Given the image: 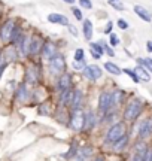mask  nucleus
I'll return each instance as SVG.
<instances>
[{
	"mask_svg": "<svg viewBox=\"0 0 152 161\" xmlns=\"http://www.w3.org/2000/svg\"><path fill=\"white\" fill-rule=\"evenodd\" d=\"M125 134V124L124 122H117L115 125H112L109 128V131L106 134L105 142L106 143H115L118 139H121Z\"/></svg>",
	"mask_w": 152,
	"mask_h": 161,
	"instance_id": "f257e3e1",
	"label": "nucleus"
},
{
	"mask_svg": "<svg viewBox=\"0 0 152 161\" xmlns=\"http://www.w3.org/2000/svg\"><path fill=\"white\" fill-rule=\"evenodd\" d=\"M142 102L140 100H133V102H130L128 106L125 108V112H124V118L127 121H134L137 116L140 115L142 112Z\"/></svg>",
	"mask_w": 152,
	"mask_h": 161,
	"instance_id": "f03ea898",
	"label": "nucleus"
},
{
	"mask_svg": "<svg viewBox=\"0 0 152 161\" xmlns=\"http://www.w3.org/2000/svg\"><path fill=\"white\" fill-rule=\"evenodd\" d=\"M84 119H85V114L81 109L73 110L70 119H69V127L75 131H81L84 130Z\"/></svg>",
	"mask_w": 152,
	"mask_h": 161,
	"instance_id": "7ed1b4c3",
	"label": "nucleus"
},
{
	"mask_svg": "<svg viewBox=\"0 0 152 161\" xmlns=\"http://www.w3.org/2000/svg\"><path fill=\"white\" fill-rule=\"evenodd\" d=\"M66 69V58L61 54H57L54 58L49 60V70L52 75H58V73H64Z\"/></svg>",
	"mask_w": 152,
	"mask_h": 161,
	"instance_id": "20e7f679",
	"label": "nucleus"
},
{
	"mask_svg": "<svg viewBox=\"0 0 152 161\" xmlns=\"http://www.w3.org/2000/svg\"><path fill=\"white\" fill-rule=\"evenodd\" d=\"M112 108V92L103 91L99 97V109L101 114H106Z\"/></svg>",
	"mask_w": 152,
	"mask_h": 161,
	"instance_id": "39448f33",
	"label": "nucleus"
},
{
	"mask_svg": "<svg viewBox=\"0 0 152 161\" xmlns=\"http://www.w3.org/2000/svg\"><path fill=\"white\" fill-rule=\"evenodd\" d=\"M15 25H17V24H15L14 19H8V21L0 27V37H2L3 42H9L12 31H14V29H15Z\"/></svg>",
	"mask_w": 152,
	"mask_h": 161,
	"instance_id": "423d86ee",
	"label": "nucleus"
},
{
	"mask_svg": "<svg viewBox=\"0 0 152 161\" xmlns=\"http://www.w3.org/2000/svg\"><path fill=\"white\" fill-rule=\"evenodd\" d=\"M42 57L45 58V60H51V58H54L55 55H57V45L55 43H52V42H43V46H42Z\"/></svg>",
	"mask_w": 152,
	"mask_h": 161,
	"instance_id": "0eeeda50",
	"label": "nucleus"
},
{
	"mask_svg": "<svg viewBox=\"0 0 152 161\" xmlns=\"http://www.w3.org/2000/svg\"><path fill=\"white\" fill-rule=\"evenodd\" d=\"M146 152H148V146L143 143V142H139V143L134 146V152H133L131 161H145Z\"/></svg>",
	"mask_w": 152,
	"mask_h": 161,
	"instance_id": "6e6552de",
	"label": "nucleus"
},
{
	"mask_svg": "<svg viewBox=\"0 0 152 161\" xmlns=\"http://www.w3.org/2000/svg\"><path fill=\"white\" fill-rule=\"evenodd\" d=\"M42 46H43V40L39 36H31L30 37V45H29V54L36 55L42 51Z\"/></svg>",
	"mask_w": 152,
	"mask_h": 161,
	"instance_id": "1a4fd4ad",
	"label": "nucleus"
},
{
	"mask_svg": "<svg viewBox=\"0 0 152 161\" xmlns=\"http://www.w3.org/2000/svg\"><path fill=\"white\" fill-rule=\"evenodd\" d=\"M152 134V119L151 118H146V119L142 121L140 127H139V136L142 139H146Z\"/></svg>",
	"mask_w": 152,
	"mask_h": 161,
	"instance_id": "9d476101",
	"label": "nucleus"
},
{
	"mask_svg": "<svg viewBox=\"0 0 152 161\" xmlns=\"http://www.w3.org/2000/svg\"><path fill=\"white\" fill-rule=\"evenodd\" d=\"M85 75H87L88 79H91V80H97L101 78V75H103V72H101V69H100L99 66H87L85 67Z\"/></svg>",
	"mask_w": 152,
	"mask_h": 161,
	"instance_id": "9b49d317",
	"label": "nucleus"
},
{
	"mask_svg": "<svg viewBox=\"0 0 152 161\" xmlns=\"http://www.w3.org/2000/svg\"><path fill=\"white\" fill-rule=\"evenodd\" d=\"M72 88V76L70 73H61V76L58 78V90L60 92L66 91V90H69Z\"/></svg>",
	"mask_w": 152,
	"mask_h": 161,
	"instance_id": "f8f14e48",
	"label": "nucleus"
},
{
	"mask_svg": "<svg viewBox=\"0 0 152 161\" xmlns=\"http://www.w3.org/2000/svg\"><path fill=\"white\" fill-rule=\"evenodd\" d=\"M48 21L52 24L64 25V27L69 25V18L66 17V15H61V14H49V15H48Z\"/></svg>",
	"mask_w": 152,
	"mask_h": 161,
	"instance_id": "ddd939ff",
	"label": "nucleus"
},
{
	"mask_svg": "<svg viewBox=\"0 0 152 161\" xmlns=\"http://www.w3.org/2000/svg\"><path fill=\"white\" fill-rule=\"evenodd\" d=\"M39 80V70L35 66H30L25 70V82L27 84H36Z\"/></svg>",
	"mask_w": 152,
	"mask_h": 161,
	"instance_id": "4468645a",
	"label": "nucleus"
},
{
	"mask_svg": "<svg viewBox=\"0 0 152 161\" xmlns=\"http://www.w3.org/2000/svg\"><path fill=\"white\" fill-rule=\"evenodd\" d=\"M94 125H95V114L93 110H88L84 119V130H93Z\"/></svg>",
	"mask_w": 152,
	"mask_h": 161,
	"instance_id": "2eb2a0df",
	"label": "nucleus"
},
{
	"mask_svg": "<svg viewBox=\"0 0 152 161\" xmlns=\"http://www.w3.org/2000/svg\"><path fill=\"white\" fill-rule=\"evenodd\" d=\"M81 104H82V91L81 90H73V97H72V103H70L72 110L81 109Z\"/></svg>",
	"mask_w": 152,
	"mask_h": 161,
	"instance_id": "dca6fc26",
	"label": "nucleus"
},
{
	"mask_svg": "<svg viewBox=\"0 0 152 161\" xmlns=\"http://www.w3.org/2000/svg\"><path fill=\"white\" fill-rule=\"evenodd\" d=\"M134 12L142 18V19H143V21H146V23H151L152 21V15L146 11V9H145V8H143V6L136 5L134 6Z\"/></svg>",
	"mask_w": 152,
	"mask_h": 161,
	"instance_id": "f3484780",
	"label": "nucleus"
},
{
	"mask_svg": "<svg viewBox=\"0 0 152 161\" xmlns=\"http://www.w3.org/2000/svg\"><path fill=\"white\" fill-rule=\"evenodd\" d=\"M82 33H84V37L87 40H90L93 37V24L90 19H84V24H82Z\"/></svg>",
	"mask_w": 152,
	"mask_h": 161,
	"instance_id": "a211bd4d",
	"label": "nucleus"
},
{
	"mask_svg": "<svg viewBox=\"0 0 152 161\" xmlns=\"http://www.w3.org/2000/svg\"><path fill=\"white\" fill-rule=\"evenodd\" d=\"M17 98H18V102H19V103L27 102V98H29V92H27V88H25V85H24V84H21V85L18 86Z\"/></svg>",
	"mask_w": 152,
	"mask_h": 161,
	"instance_id": "6ab92c4d",
	"label": "nucleus"
},
{
	"mask_svg": "<svg viewBox=\"0 0 152 161\" xmlns=\"http://www.w3.org/2000/svg\"><path fill=\"white\" fill-rule=\"evenodd\" d=\"M134 73L137 75V78H139V80H145V82H149L151 80V76H149V73H148V70L145 69V67H142V66H137L134 69Z\"/></svg>",
	"mask_w": 152,
	"mask_h": 161,
	"instance_id": "aec40b11",
	"label": "nucleus"
},
{
	"mask_svg": "<svg viewBox=\"0 0 152 161\" xmlns=\"http://www.w3.org/2000/svg\"><path fill=\"white\" fill-rule=\"evenodd\" d=\"M105 69L109 72V73H112V75H121L122 73V70L118 67L117 64L111 63V61H107V63H105Z\"/></svg>",
	"mask_w": 152,
	"mask_h": 161,
	"instance_id": "412c9836",
	"label": "nucleus"
},
{
	"mask_svg": "<svg viewBox=\"0 0 152 161\" xmlns=\"http://www.w3.org/2000/svg\"><path fill=\"white\" fill-rule=\"evenodd\" d=\"M124 92L122 91H113L112 92V106H118V104L122 102Z\"/></svg>",
	"mask_w": 152,
	"mask_h": 161,
	"instance_id": "4be33fe9",
	"label": "nucleus"
},
{
	"mask_svg": "<svg viewBox=\"0 0 152 161\" xmlns=\"http://www.w3.org/2000/svg\"><path fill=\"white\" fill-rule=\"evenodd\" d=\"M21 29H19V25H15V29H14V31H12V35H11V39H9V42L11 43H17V40L21 37Z\"/></svg>",
	"mask_w": 152,
	"mask_h": 161,
	"instance_id": "5701e85b",
	"label": "nucleus"
},
{
	"mask_svg": "<svg viewBox=\"0 0 152 161\" xmlns=\"http://www.w3.org/2000/svg\"><path fill=\"white\" fill-rule=\"evenodd\" d=\"M125 145H127V136L124 134L122 137H121V139H118L117 142L113 143V148H115L117 151H121V149L124 148V146H125Z\"/></svg>",
	"mask_w": 152,
	"mask_h": 161,
	"instance_id": "b1692460",
	"label": "nucleus"
},
{
	"mask_svg": "<svg viewBox=\"0 0 152 161\" xmlns=\"http://www.w3.org/2000/svg\"><path fill=\"white\" fill-rule=\"evenodd\" d=\"M84 55H85V51L82 48H78L75 51V61H84Z\"/></svg>",
	"mask_w": 152,
	"mask_h": 161,
	"instance_id": "393cba45",
	"label": "nucleus"
},
{
	"mask_svg": "<svg viewBox=\"0 0 152 161\" xmlns=\"http://www.w3.org/2000/svg\"><path fill=\"white\" fill-rule=\"evenodd\" d=\"M87 64H85V60L84 61H73V69L76 70H85Z\"/></svg>",
	"mask_w": 152,
	"mask_h": 161,
	"instance_id": "a878e982",
	"label": "nucleus"
},
{
	"mask_svg": "<svg viewBox=\"0 0 152 161\" xmlns=\"http://www.w3.org/2000/svg\"><path fill=\"white\" fill-rule=\"evenodd\" d=\"M90 46H91V49H93L94 52H97V54H100V55H101V54H103V48H101V46H100V43L99 42H97V43H90Z\"/></svg>",
	"mask_w": 152,
	"mask_h": 161,
	"instance_id": "bb28decb",
	"label": "nucleus"
},
{
	"mask_svg": "<svg viewBox=\"0 0 152 161\" xmlns=\"http://www.w3.org/2000/svg\"><path fill=\"white\" fill-rule=\"evenodd\" d=\"M139 63H140V64H145V66H146V67H148V70H149V72H151V73H152V60H151V58H145V60H139Z\"/></svg>",
	"mask_w": 152,
	"mask_h": 161,
	"instance_id": "cd10ccee",
	"label": "nucleus"
},
{
	"mask_svg": "<svg viewBox=\"0 0 152 161\" xmlns=\"http://www.w3.org/2000/svg\"><path fill=\"white\" fill-rule=\"evenodd\" d=\"M79 5H81L84 9H91V8H93L91 0H79Z\"/></svg>",
	"mask_w": 152,
	"mask_h": 161,
	"instance_id": "c85d7f7f",
	"label": "nucleus"
},
{
	"mask_svg": "<svg viewBox=\"0 0 152 161\" xmlns=\"http://www.w3.org/2000/svg\"><path fill=\"white\" fill-rule=\"evenodd\" d=\"M72 12H73V15H75V18L78 21H82V12L79 8H72Z\"/></svg>",
	"mask_w": 152,
	"mask_h": 161,
	"instance_id": "c756f323",
	"label": "nucleus"
},
{
	"mask_svg": "<svg viewBox=\"0 0 152 161\" xmlns=\"http://www.w3.org/2000/svg\"><path fill=\"white\" fill-rule=\"evenodd\" d=\"M6 67V60H5V55L3 54H0V78H2V73H3V70Z\"/></svg>",
	"mask_w": 152,
	"mask_h": 161,
	"instance_id": "7c9ffc66",
	"label": "nucleus"
},
{
	"mask_svg": "<svg viewBox=\"0 0 152 161\" xmlns=\"http://www.w3.org/2000/svg\"><path fill=\"white\" fill-rule=\"evenodd\" d=\"M124 73H127L128 76H131L134 82H140V80H139V78H137V75H136V73L133 72V70H130V69H124Z\"/></svg>",
	"mask_w": 152,
	"mask_h": 161,
	"instance_id": "2f4dec72",
	"label": "nucleus"
},
{
	"mask_svg": "<svg viewBox=\"0 0 152 161\" xmlns=\"http://www.w3.org/2000/svg\"><path fill=\"white\" fill-rule=\"evenodd\" d=\"M111 45H112V46L119 45V37H118L115 33H111Z\"/></svg>",
	"mask_w": 152,
	"mask_h": 161,
	"instance_id": "473e14b6",
	"label": "nucleus"
},
{
	"mask_svg": "<svg viewBox=\"0 0 152 161\" xmlns=\"http://www.w3.org/2000/svg\"><path fill=\"white\" fill-rule=\"evenodd\" d=\"M118 27H119L121 30H127V29H128V24H127V21H125V19L119 18V19H118Z\"/></svg>",
	"mask_w": 152,
	"mask_h": 161,
	"instance_id": "72a5a7b5",
	"label": "nucleus"
},
{
	"mask_svg": "<svg viewBox=\"0 0 152 161\" xmlns=\"http://www.w3.org/2000/svg\"><path fill=\"white\" fill-rule=\"evenodd\" d=\"M67 29H69V31L72 33V36H73V37H78V36H79V33H78V29H76L75 25L69 24V25H67Z\"/></svg>",
	"mask_w": 152,
	"mask_h": 161,
	"instance_id": "f704fd0d",
	"label": "nucleus"
},
{
	"mask_svg": "<svg viewBox=\"0 0 152 161\" xmlns=\"http://www.w3.org/2000/svg\"><path fill=\"white\" fill-rule=\"evenodd\" d=\"M111 5L117 9V11H124V5H121V3H117V2H111Z\"/></svg>",
	"mask_w": 152,
	"mask_h": 161,
	"instance_id": "c9c22d12",
	"label": "nucleus"
},
{
	"mask_svg": "<svg viewBox=\"0 0 152 161\" xmlns=\"http://www.w3.org/2000/svg\"><path fill=\"white\" fill-rule=\"evenodd\" d=\"M112 27H113V24H112V23H107V25H106V29H105V33H106V35H111Z\"/></svg>",
	"mask_w": 152,
	"mask_h": 161,
	"instance_id": "e433bc0d",
	"label": "nucleus"
},
{
	"mask_svg": "<svg viewBox=\"0 0 152 161\" xmlns=\"http://www.w3.org/2000/svg\"><path fill=\"white\" fill-rule=\"evenodd\" d=\"M103 51H106L107 54H109V55H111V57H113V55H115V54H113V51H112V49H111V48H109L107 45H105V48H103Z\"/></svg>",
	"mask_w": 152,
	"mask_h": 161,
	"instance_id": "4c0bfd02",
	"label": "nucleus"
},
{
	"mask_svg": "<svg viewBox=\"0 0 152 161\" xmlns=\"http://www.w3.org/2000/svg\"><path fill=\"white\" fill-rule=\"evenodd\" d=\"M145 161H152V149L146 152V155H145Z\"/></svg>",
	"mask_w": 152,
	"mask_h": 161,
	"instance_id": "58836bf2",
	"label": "nucleus"
},
{
	"mask_svg": "<svg viewBox=\"0 0 152 161\" xmlns=\"http://www.w3.org/2000/svg\"><path fill=\"white\" fill-rule=\"evenodd\" d=\"M91 55H93V58H95V60H99V58H101V55H100V54H97V52H94L93 49H91Z\"/></svg>",
	"mask_w": 152,
	"mask_h": 161,
	"instance_id": "ea45409f",
	"label": "nucleus"
},
{
	"mask_svg": "<svg viewBox=\"0 0 152 161\" xmlns=\"http://www.w3.org/2000/svg\"><path fill=\"white\" fill-rule=\"evenodd\" d=\"M146 49L149 52H152V40H148L146 42Z\"/></svg>",
	"mask_w": 152,
	"mask_h": 161,
	"instance_id": "a19ab883",
	"label": "nucleus"
},
{
	"mask_svg": "<svg viewBox=\"0 0 152 161\" xmlns=\"http://www.w3.org/2000/svg\"><path fill=\"white\" fill-rule=\"evenodd\" d=\"M63 2H66V3H70V5H73L76 0H63Z\"/></svg>",
	"mask_w": 152,
	"mask_h": 161,
	"instance_id": "79ce46f5",
	"label": "nucleus"
},
{
	"mask_svg": "<svg viewBox=\"0 0 152 161\" xmlns=\"http://www.w3.org/2000/svg\"><path fill=\"white\" fill-rule=\"evenodd\" d=\"M95 161H105V158H103V157H99V158H97Z\"/></svg>",
	"mask_w": 152,
	"mask_h": 161,
	"instance_id": "37998d69",
	"label": "nucleus"
},
{
	"mask_svg": "<svg viewBox=\"0 0 152 161\" xmlns=\"http://www.w3.org/2000/svg\"><path fill=\"white\" fill-rule=\"evenodd\" d=\"M109 2H117V0H109Z\"/></svg>",
	"mask_w": 152,
	"mask_h": 161,
	"instance_id": "c03bdc74",
	"label": "nucleus"
}]
</instances>
